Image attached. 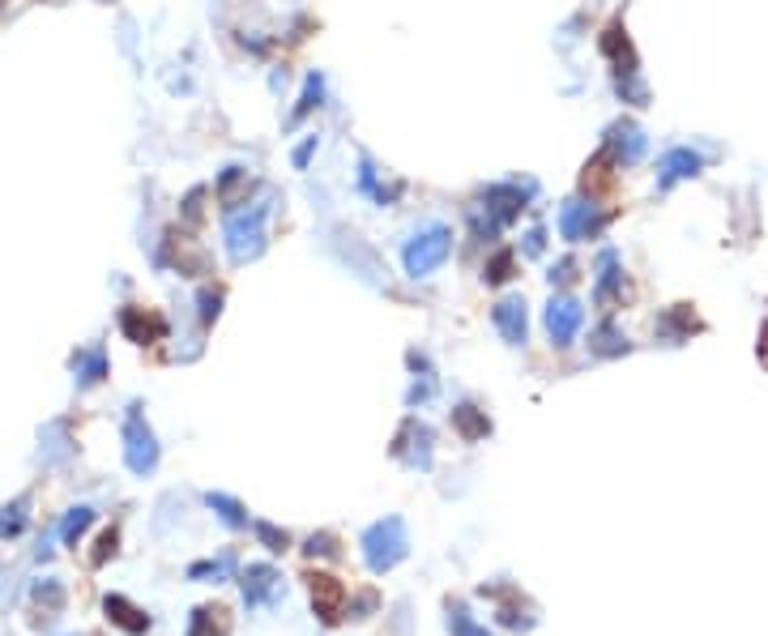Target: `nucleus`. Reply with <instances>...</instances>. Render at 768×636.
Segmentation results:
<instances>
[{"instance_id":"obj_1","label":"nucleus","mask_w":768,"mask_h":636,"mask_svg":"<svg viewBox=\"0 0 768 636\" xmlns=\"http://www.w3.org/2000/svg\"><path fill=\"white\" fill-rule=\"evenodd\" d=\"M359 547H363V564L372 568L376 577H384V572H393V568L410 555L406 521H402V517H384V521H376V526H367V530H363Z\"/></svg>"},{"instance_id":"obj_2","label":"nucleus","mask_w":768,"mask_h":636,"mask_svg":"<svg viewBox=\"0 0 768 636\" xmlns=\"http://www.w3.org/2000/svg\"><path fill=\"white\" fill-rule=\"evenodd\" d=\"M265 218H269V201L244 205V210H231L227 218V257L235 265H248L265 252Z\"/></svg>"},{"instance_id":"obj_3","label":"nucleus","mask_w":768,"mask_h":636,"mask_svg":"<svg viewBox=\"0 0 768 636\" xmlns=\"http://www.w3.org/2000/svg\"><path fill=\"white\" fill-rule=\"evenodd\" d=\"M448 252H453V231L444 227V222H431V227L414 231L406 248H402V265L410 278H431L436 269L448 261Z\"/></svg>"},{"instance_id":"obj_4","label":"nucleus","mask_w":768,"mask_h":636,"mask_svg":"<svg viewBox=\"0 0 768 636\" xmlns=\"http://www.w3.org/2000/svg\"><path fill=\"white\" fill-rule=\"evenodd\" d=\"M158 457H163V449H158V436L150 432L141 406L133 402V406H128V415H124V466L146 479V474L158 470Z\"/></svg>"},{"instance_id":"obj_5","label":"nucleus","mask_w":768,"mask_h":636,"mask_svg":"<svg viewBox=\"0 0 768 636\" xmlns=\"http://www.w3.org/2000/svg\"><path fill=\"white\" fill-rule=\"evenodd\" d=\"M534 193V184H491L487 188V197H483V210H487V231H500L508 227L512 218H521L525 210V201H530Z\"/></svg>"},{"instance_id":"obj_6","label":"nucleus","mask_w":768,"mask_h":636,"mask_svg":"<svg viewBox=\"0 0 768 636\" xmlns=\"http://www.w3.org/2000/svg\"><path fill=\"white\" fill-rule=\"evenodd\" d=\"M602 227H606V214L585 197H572V201H564V210H559V235H564L568 244L594 240Z\"/></svg>"},{"instance_id":"obj_7","label":"nucleus","mask_w":768,"mask_h":636,"mask_svg":"<svg viewBox=\"0 0 768 636\" xmlns=\"http://www.w3.org/2000/svg\"><path fill=\"white\" fill-rule=\"evenodd\" d=\"M239 585H244L248 611H256V607H278L282 594H286L282 572H278L274 564H248V568H244V577H239Z\"/></svg>"},{"instance_id":"obj_8","label":"nucleus","mask_w":768,"mask_h":636,"mask_svg":"<svg viewBox=\"0 0 768 636\" xmlns=\"http://www.w3.org/2000/svg\"><path fill=\"white\" fill-rule=\"evenodd\" d=\"M308 590H312V607H316V615H320V624H342V615H346V602H350V594H346V585L338 581V577H329V572H308Z\"/></svg>"},{"instance_id":"obj_9","label":"nucleus","mask_w":768,"mask_h":636,"mask_svg":"<svg viewBox=\"0 0 768 636\" xmlns=\"http://www.w3.org/2000/svg\"><path fill=\"white\" fill-rule=\"evenodd\" d=\"M431 444H436L431 427L419 423V419H406L402 432H397V440H393V457L406 461L410 470H431V453H436Z\"/></svg>"},{"instance_id":"obj_10","label":"nucleus","mask_w":768,"mask_h":636,"mask_svg":"<svg viewBox=\"0 0 768 636\" xmlns=\"http://www.w3.org/2000/svg\"><path fill=\"white\" fill-rule=\"evenodd\" d=\"M581 325H585V308L576 304L572 295H555L547 304V333H551L555 346H572Z\"/></svg>"},{"instance_id":"obj_11","label":"nucleus","mask_w":768,"mask_h":636,"mask_svg":"<svg viewBox=\"0 0 768 636\" xmlns=\"http://www.w3.org/2000/svg\"><path fill=\"white\" fill-rule=\"evenodd\" d=\"M645 133L636 129L632 120H619V124H611V133H606V158H611L615 167H632V163H640L645 158Z\"/></svg>"},{"instance_id":"obj_12","label":"nucleus","mask_w":768,"mask_h":636,"mask_svg":"<svg viewBox=\"0 0 768 636\" xmlns=\"http://www.w3.org/2000/svg\"><path fill=\"white\" fill-rule=\"evenodd\" d=\"M491 321H495V329H500V338H504L508 346H521L525 333H530V312H525V299H521V295H504L500 304L491 308Z\"/></svg>"},{"instance_id":"obj_13","label":"nucleus","mask_w":768,"mask_h":636,"mask_svg":"<svg viewBox=\"0 0 768 636\" xmlns=\"http://www.w3.org/2000/svg\"><path fill=\"white\" fill-rule=\"evenodd\" d=\"M120 329H124V338L128 342H137V346H146V342H158L167 333V321L158 312L150 308H124L120 312Z\"/></svg>"},{"instance_id":"obj_14","label":"nucleus","mask_w":768,"mask_h":636,"mask_svg":"<svg viewBox=\"0 0 768 636\" xmlns=\"http://www.w3.org/2000/svg\"><path fill=\"white\" fill-rule=\"evenodd\" d=\"M700 167H704V158H700L696 150H687V146L666 150L662 163H658V188H670V184H679V180H692V176H700Z\"/></svg>"},{"instance_id":"obj_15","label":"nucleus","mask_w":768,"mask_h":636,"mask_svg":"<svg viewBox=\"0 0 768 636\" xmlns=\"http://www.w3.org/2000/svg\"><path fill=\"white\" fill-rule=\"evenodd\" d=\"M103 611H107V619L116 624L120 632H128V636H146L150 632V615L137 607V602H128L124 594H107L103 598Z\"/></svg>"},{"instance_id":"obj_16","label":"nucleus","mask_w":768,"mask_h":636,"mask_svg":"<svg viewBox=\"0 0 768 636\" xmlns=\"http://www.w3.org/2000/svg\"><path fill=\"white\" fill-rule=\"evenodd\" d=\"M623 291V274H619V257L611 248L598 257V282H594V299H598V308H611L615 299Z\"/></svg>"},{"instance_id":"obj_17","label":"nucleus","mask_w":768,"mask_h":636,"mask_svg":"<svg viewBox=\"0 0 768 636\" xmlns=\"http://www.w3.org/2000/svg\"><path fill=\"white\" fill-rule=\"evenodd\" d=\"M188 636H231V611L210 602V607H197L188 619Z\"/></svg>"},{"instance_id":"obj_18","label":"nucleus","mask_w":768,"mask_h":636,"mask_svg":"<svg viewBox=\"0 0 768 636\" xmlns=\"http://www.w3.org/2000/svg\"><path fill=\"white\" fill-rule=\"evenodd\" d=\"M602 52L615 60L619 77L636 73V52H632V39H628V30H623V26H606V35H602Z\"/></svg>"},{"instance_id":"obj_19","label":"nucleus","mask_w":768,"mask_h":636,"mask_svg":"<svg viewBox=\"0 0 768 636\" xmlns=\"http://www.w3.org/2000/svg\"><path fill=\"white\" fill-rule=\"evenodd\" d=\"M205 504H210L214 513H218V521H222V526H231V530H248V526H252L248 508L239 504L235 496H227V491H210V496H205Z\"/></svg>"},{"instance_id":"obj_20","label":"nucleus","mask_w":768,"mask_h":636,"mask_svg":"<svg viewBox=\"0 0 768 636\" xmlns=\"http://www.w3.org/2000/svg\"><path fill=\"white\" fill-rule=\"evenodd\" d=\"M453 427H457V436L466 440V444H478V440H487L491 419H487L478 406H457V410H453Z\"/></svg>"},{"instance_id":"obj_21","label":"nucleus","mask_w":768,"mask_h":636,"mask_svg":"<svg viewBox=\"0 0 768 636\" xmlns=\"http://www.w3.org/2000/svg\"><path fill=\"white\" fill-rule=\"evenodd\" d=\"M73 372H77V385H99V380L107 376V355H103V346H90V351H82L73 359Z\"/></svg>"},{"instance_id":"obj_22","label":"nucleus","mask_w":768,"mask_h":636,"mask_svg":"<svg viewBox=\"0 0 768 636\" xmlns=\"http://www.w3.org/2000/svg\"><path fill=\"white\" fill-rule=\"evenodd\" d=\"M589 351H594L598 359H615V355L628 351V338H623V333H619L611 321H606V325L594 329V338H589Z\"/></svg>"},{"instance_id":"obj_23","label":"nucleus","mask_w":768,"mask_h":636,"mask_svg":"<svg viewBox=\"0 0 768 636\" xmlns=\"http://www.w3.org/2000/svg\"><path fill=\"white\" fill-rule=\"evenodd\" d=\"M30 598H35V607H43L47 615H60L64 611V585L56 577H43L30 585Z\"/></svg>"},{"instance_id":"obj_24","label":"nucleus","mask_w":768,"mask_h":636,"mask_svg":"<svg viewBox=\"0 0 768 636\" xmlns=\"http://www.w3.org/2000/svg\"><path fill=\"white\" fill-rule=\"evenodd\" d=\"M90 526H94V508H90V504H77L73 513L60 521V543H69V547H73Z\"/></svg>"},{"instance_id":"obj_25","label":"nucleus","mask_w":768,"mask_h":636,"mask_svg":"<svg viewBox=\"0 0 768 636\" xmlns=\"http://www.w3.org/2000/svg\"><path fill=\"white\" fill-rule=\"evenodd\" d=\"M231 568H235V555H231V551H222L218 560L192 564V568H188V581H222V577H231Z\"/></svg>"},{"instance_id":"obj_26","label":"nucleus","mask_w":768,"mask_h":636,"mask_svg":"<svg viewBox=\"0 0 768 636\" xmlns=\"http://www.w3.org/2000/svg\"><path fill=\"white\" fill-rule=\"evenodd\" d=\"M244 184H252L248 171L244 167H227V171H222V180H218V201L227 205V210H235V205H239V188H244Z\"/></svg>"},{"instance_id":"obj_27","label":"nucleus","mask_w":768,"mask_h":636,"mask_svg":"<svg viewBox=\"0 0 768 636\" xmlns=\"http://www.w3.org/2000/svg\"><path fill=\"white\" fill-rule=\"evenodd\" d=\"M448 632H453V636H491L487 628H478L470 619L466 602H448Z\"/></svg>"},{"instance_id":"obj_28","label":"nucleus","mask_w":768,"mask_h":636,"mask_svg":"<svg viewBox=\"0 0 768 636\" xmlns=\"http://www.w3.org/2000/svg\"><path fill=\"white\" fill-rule=\"evenodd\" d=\"M252 534L261 538V547H265V551H274V555H282L286 547H291V534L278 530V526H269V521H252Z\"/></svg>"},{"instance_id":"obj_29","label":"nucleus","mask_w":768,"mask_h":636,"mask_svg":"<svg viewBox=\"0 0 768 636\" xmlns=\"http://www.w3.org/2000/svg\"><path fill=\"white\" fill-rule=\"evenodd\" d=\"M26 530V500L0 508V538H18Z\"/></svg>"},{"instance_id":"obj_30","label":"nucleus","mask_w":768,"mask_h":636,"mask_svg":"<svg viewBox=\"0 0 768 636\" xmlns=\"http://www.w3.org/2000/svg\"><path fill=\"white\" fill-rule=\"evenodd\" d=\"M512 265H517V257H512L508 248H500V252H495V257L483 265V278H487L491 286H500V282H508V278H512Z\"/></svg>"},{"instance_id":"obj_31","label":"nucleus","mask_w":768,"mask_h":636,"mask_svg":"<svg viewBox=\"0 0 768 636\" xmlns=\"http://www.w3.org/2000/svg\"><path fill=\"white\" fill-rule=\"evenodd\" d=\"M338 551L342 547H338V538L333 534H312L308 543H303V555H308V560H333Z\"/></svg>"},{"instance_id":"obj_32","label":"nucleus","mask_w":768,"mask_h":636,"mask_svg":"<svg viewBox=\"0 0 768 636\" xmlns=\"http://www.w3.org/2000/svg\"><path fill=\"white\" fill-rule=\"evenodd\" d=\"M116 543H120V534H116V526L111 530H103L99 534V547H94V555H90V568H103L111 555H116Z\"/></svg>"},{"instance_id":"obj_33","label":"nucleus","mask_w":768,"mask_h":636,"mask_svg":"<svg viewBox=\"0 0 768 636\" xmlns=\"http://www.w3.org/2000/svg\"><path fill=\"white\" fill-rule=\"evenodd\" d=\"M320 90H325V86H320V77H308V90H303V99H299V107L291 111V124H299L303 116H308V111L312 107H320Z\"/></svg>"},{"instance_id":"obj_34","label":"nucleus","mask_w":768,"mask_h":636,"mask_svg":"<svg viewBox=\"0 0 768 636\" xmlns=\"http://www.w3.org/2000/svg\"><path fill=\"white\" fill-rule=\"evenodd\" d=\"M197 304H201V325L218 321V308H222V291H218V286H205V291L197 295Z\"/></svg>"},{"instance_id":"obj_35","label":"nucleus","mask_w":768,"mask_h":636,"mask_svg":"<svg viewBox=\"0 0 768 636\" xmlns=\"http://www.w3.org/2000/svg\"><path fill=\"white\" fill-rule=\"evenodd\" d=\"M201 197H205L201 188H197V193H188V201H184V218L188 222H201Z\"/></svg>"},{"instance_id":"obj_36","label":"nucleus","mask_w":768,"mask_h":636,"mask_svg":"<svg viewBox=\"0 0 768 636\" xmlns=\"http://www.w3.org/2000/svg\"><path fill=\"white\" fill-rule=\"evenodd\" d=\"M572 278H576V265H572V261H559V265L551 269V282H559V286H568Z\"/></svg>"},{"instance_id":"obj_37","label":"nucleus","mask_w":768,"mask_h":636,"mask_svg":"<svg viewBox=\"0 0 768 636\" xmlns=\"http://www.w3.org/2000/svg\"><path fill=\"white\" fill-rule=\"evenodd\" d=\"M542 240H547V231L534 227L530 235H525V252H530V257H538V252H542Z\"/></svg>"},{"instance_id":"obj_38","label":"nucleus","mask_w":768,"mask_h":636,"mask_svg":"<svg viewBox=\"0 0 768 636\" xmlns=\"http://www.w3.org/2000/svg\"><path fill=\"white\" fill-rule=\"evenodd\" d=\"M372 607H376V594L367 590V594L355 602V611H350V619H367V611H372Z\"/></svg>"},{"instance_id":"obj_39","label":"nucleus","mask_w":768,"mask_h":636,"mask_svg":"<svg viewBox=\"0 0 768 636\" xmlns=\"http://www.w3.org/2000/svg\"><path fill=\"white\" fill-rule=\"evenodd\" d=\"M312 150H316V137H308L303 146L295 150V167H308V158H312Z\"/></svg>"}]
</instances>
